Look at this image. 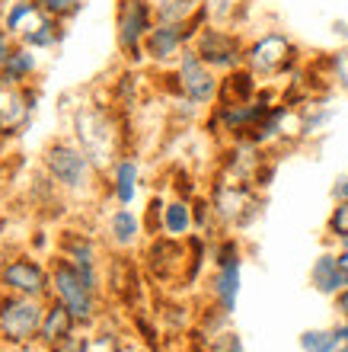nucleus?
Segmentation results:
<instances>
[{"mask_svg":"<svg viewBox=\"0 0 348 352\" xmlns=\"http://www.w3.org/2000/svg\"><path fill=\"white\" fill-rule=\"evenodd\" d=\"M71 138L80 144L90 160L106 173L119 157L128 154L131 135H128V116L115 109L109 100H90L73 106L71 112Z\"/></svg>","mask_w":348,"mask_h":352,"instance_id":"obj_1","label":"nucleus"},{"mask_svg":"<svg viewBox=\"0 0 348 352\" xmlns=\"http://www.w3.org/2000/svg\"><path fill=\"white\" fill-rule=\"evenodd\" d=\"M42 173L51 179L55 189L67 195L93 192L102 179V170L90 160V154L73 138H58L42 151Z\"/></svg>","mask_w":348,"mask_h":352,"instance_id":"obj_2","label":"nucleus"},{"mask_svg":"<svg viewBox=\"0 0 348 352\" xmlns=\"http://www.w3.org/2000/svg\"><path fill=\"white\" fill-rule=\"evenodd\" d=\"M163 80H166V90L173 93V100L192 102V106H198L202 112L218 102L220 74L211 65H205L202 55H198L192 45L179 55V61H176L173 67H166Z\"/></svg>","mask_w":348,"mask_h":352,"instance_id":"obj_3","label":"nucleus"},{"mask_svg":"<svg viewBox=\"0 0 348 352\" xmlns=\"http://www.w3.org/2000/svg\"><path fill=\"white\" fill-rule=\"evenodd\" d=\"M243 65L262 84H275V80L294 74L301 67V48H297V42L288 32L268 29V32H259L256 38L246 42V61Z\"/></svg>","mask_w":348,"mask_h":352,"instance_id":"obj_4","label":"nucleus"},{"mask_svg":"<svg viewBox=\"0 0 348 352\" xmlns=\"http://www.w3.org/2000/svg\"><path fill=\"white\" fill-rule=\"evenodd\" d=\"M51 298H58L61 305L73 314V320L80 324V330H93L100 320V292H93L83 276L77 272L71 260L58 256L51 263Z\"/></svg>","mask_w":348,"mask_h":352,"instance_id":"obj_5","label":"nucleus"},{"mask_svg":"<svg viewBox=\"0 0 348 352\" xmlns=\"http://www.w3.org/2000/svg\"><path fill=\"white\" fill-rule=\"evenodd\" d=\"M45 298L0 292V340L7 346L38 343V330L45 320Z\"/></svg>","mask_w":348,"mask_h":352,"instance_id":"obj_6","label":"nucleus"},{"mask_svg":"<svg viewBox=\"0 0 348 352\" xmlns=\"http://www.w3.org/2000/svg\"><path fill=\"white\" fill-rule=\"evenodd\" d=\"M156 26L154 0H119L115 7V45L128 67L144 65V38Z\"/></svg>","mask_w":348,"mask_h":352,"instance_id":"obj_7","label":"nucleus"},{"mask_svg":"<svg viewBox=\"0 0 348 352\" xmlns=\"http://www.w3.org/2000/svg\"><path fill=\"white\" fill-rule=\"evenodd\" d=\"M211 205H214V214H218L220 228H246L253 218L262 208V199H259V189L253 183H243V179H233V176H218V183L211 186Z\"/></svg>","mask_w":348,"mask_h":352,"instance_id":"obj_8","label":"nucleus"},{"mask_svg":"<svg viewBox=\"0 0 348 352\" xmlns=\"http://www.w3.org/2000/svg\"><path fill=\"white\" fill-rule=\"evenodd\" d=\"M189 250H192L189 237L179 241V237H170V234H156V237L147 241L144 269L160 285H189V266H192Z\"/></svg>","mask_w":348,"mask_h":352,"instance_id":"obj_9","label":"nucleus"},{"mask_svg":"<svg viewBox=\"0 0 348 352\" xmlns=\"http://www.w3.org/2000/svg\"><path fill=\"white\" fill-rule=\"evenodd\" d=\"M192 48L218 74H230V71L243 67V61H246V38L240 36L237 29L218 26V23H205L195 32Z\"/></svg>","mask_w":348,"mask_h":352,"instance_id":"obj_10","label":"nucleus"},{"mask_svg":"<svg viewBox=\"0 0 348 352\" xmlns=\"http://www.w3.org/2000/svg\"><path fill=\"white\" fill-rule=\"evenodd\" d=\"M211 256H214L211 298H214V305H218L224 314H233V311H237V298H240V276H243L240 243L233 241V237H224V241L211 250Z\"/></svg>","mask_w":348,"mask_h":352,"instance_id":"obj_11","label":"nucleus"},{"mask_svg":"<svg viewBox=\"0 0 348 352\" xmlns=\"http://www.w3.org/2000/svg\"><path fill=\"white\" fill-rule=\"evenodd\" d=\"M0 292L13 295H32V298H51V269H45L36 256L16 253L3 256L0 263Z\"/></svg>","mask_w":348,"mask_h":352,"instance_id":"obj_12","label":"nucleus"},{"mask_svg":"<svg viewBox=\"0 0 348 352\" xmlns=\"http://www.w3.org/2000/svg\"><path fill=\"white\" fill-rule=\"evenodd\" d=\"M36 84H3L0 80V138H16L29 129L32 112L38 106Z\"/></svg>","mask_w":348,"mask_h":352,"instance_id":"obj_13","label":"nucleus"},{"mask_svg":"<svg viewBox=\"0 0 348 352\" xmlns=\"http://www.w3.org/2000/svg\"><path fill=\"white\" fill-rule=\"evenodd\" d=\"M195 29L192 26H173V23H156L144 38V61L156 71H166L179 61L185 48L192 45Z\"/></svg>","mask_w":348,"mask_h":352,"instance_id":"obj_14","label":"nucleus"},{"mask_svg":"<svg viewBox=\"0 0 348 352\" xmlns=\"http://www.w3.org/2000/svg\"><path fill=\"white\" fill-rule=\"evenodd\" d=\"M106 282H109V292L119 298L125 307L138 311V298H141V272L138 263L131 260L125 250H119L109 260V269H106Z\"/></svg>","mask_w":348,"mask_h":352,"instance_id":"obj_15","label":"nucleus"},{"mask_svg":"<svg viewBox=\"0 0 348 352\" xmlns=\"http://www.w3.org/2000/svg\"><path fill=\"white\" fill-rule=\"evenodd\" d=\"M156 23H173V26H192L195 32L211 23V3L205 0H154Z\"/></svg>","mask_w":348,"mask_h":352,"instance_id":"obj_16","label":"nucleus"},{"mask_svg":"<svg viewBox=\"0 0 348 352\" xmlns=\"http://www.w3.org/2000/svg\"><path fill=\"white\" fill-rule=\"evenodd\" d=\"M141 189V160L135 154H125L109 167V192L119 205H131Z\"/></svg>","mask_w":348,"mask_h":352,"instance_id":"obj_17","label":"nucleus"},{"mask_svg":"<svg viewBox=\"0 0 348 352\" xmlns=\"http://www.w3.org/2000/svg\"><path fill=\"white\" fill-rule=\"evenodd\" d=\"M77 330H80V324L73 320L71 311H67L58 298H48L45 320H42V330H38V346L51 349V346H58V343H65V340H71V336H77Z\"/></svg>","mask_w":348,"mask_h":352,"instance_id":"obj_18","label":"nucleus"},{"mask_svg":"<svg viewBox=\"0 0 348 352\" xmlns=\"http://www.w3.org/2000/svg\"><path fill=\"white\" fill-rule=\"evenodd\" d=\"M310 285L316 288L320 295H329V298H336L342 288L348 285V272L342 269L339 253L323 250L320 256L313 260V266H310Z\"/></svg>","mask_w":348,"mask_h":352,"instance_id":"obj_19","label":"nucleus"},{"mask_svg":"<svg viewBox=\"0 0 348 352\" xmlns=\"http://www.w3.org/2000/svg\"><path fill=\"white\" fill-rule=\"evenodd\" d=\"M141 234H144V221L131 212L128 205H119V208L109 214V241L115 250H125V253L135 250L141 241Z\"/></svg>","mask_w":348,"mask_h":352,"instance_id":"obj_20","label":"nucleus"},{"mask_svg":"<svg viewBox=\"0 0 348 352\" xmlns=\"http://www.w3.org/2000/svg\"><path fill=\"white\" fill-rule=\"evenodd\" d=\"M67 23H61V19H55V16H48V13H42V16L32 23V26L19 36V42L23 45H29V48H36V52H55L61 42H65V36H67Z\"/></svg>","mask_w":348,"mask_h":352,"instance_id":"obj_21","label":"nucleus"},{"mask_svg":"<svg viewBox=\"0 0 348 352\" xmlns=\"http://www.w3.org/2000/svg\"><path fill=\"white\" fill-rule=\"evenodd\" d=\"M259 90H262V80H259L246 65L230 71V74H220V93H218V102H246V100H256Z\"/></svg>","mask_w":348,"mask_h":352,"instance_id":"obj_22","label":"nucleus"},{"mask_svg":"<svg viewBox=\"0 0 348 352\" xmlns=\"http://www.w3.org/2000/svg\"><path fill=\"white\" fill-rule=\"evenodd\" d=\"M36 74H38V52L16 42V48L7 58V65L0 67V80L3 84H36Z\"/></svg>","mask_w":348,"mask_h":352,"instance_id":"obj_23","label":"nucleus"},{"mask_svg":"<svg viewBox=\"0 0 348 352\" xmlns=\"http://www.w3.org/2000/svg\"><path fill=\"white\" fill-rule=\"evenodd\" d=\"M192 231H195L192 199H185V195H176V199H170V202L163 205V234L185 241V237H189Z\"/></svg>","mask_w":348,"mask_h":352,"instance_id":"obj_24","label":"nucleus"},{"mask_svg":"<svg viewBox=\"0 0 348 352\" xmlns=\"http://www.w3.org/2000/svg\"><path fill=\"white\" fill-rule=\"evenodd\" d=\"M38 16H42V10H38L36 0H10L7 7H3V13H0V26L19 42V36H23Z\"/></svg>","mask_w":348,"mask_h":352,"instance_id":"obj_25","label":"nucleus"},{"mask_svg":"<svg viewBox=\"0 0 348 352\" xmlns=\"http://www.w3.org/2000/svg\"><path fill=\"white\" fill-rule=\"evenodd\" d=\"M58 256H65V260L77 263V266H100V250H96V243H93L86 234H77V231L61 234Z\"/></svg>","mask_w":348,"mask_h":352,"instance_id":"obj_26","label":"nucleus"},{"mask_svg":"<svg viewBox=\"0 0 348 352\" xmlns=\"http://www.w3.org/2000/svg\"><path fill=\"white\" fill-rule=\"evenodd\" d=\"M342 346L339 330H303L301 333V349L303 352H336Z\"/></svg>","mask_w":348,"mask_h":352,"instance_id":"obj_27","label":"nucleus"},{"mask_svg":"<svg viewBox=\"0 0 348 352\" xmlns=\"http://www.w3.org/2000/svg\"><path fill=\"white\" fill-rule=\"evenodd\" d=\"M36 3L42 13L61 19V23H71V19L80 16L83 7H86V0H36Z\"/></svg>","mask_w":348,"mask_h":352,"instance_id":"obj_28","label":"nucleus"},{"mask_svg":"<svg viewBox=\"0 0 348 352\" xmlns=\"http://www.w3.org/2000/svg\"><path fill=\"white\" fill-rule=\"evenodd\" d=\"M83 352H121V340L115 330H93L83 336Z\"/></svg>","mask_w":348,"mask_h":352,"instance_id":"obj_29","label":"nucleus"},{"mask_svg":"<svg viewBox=\"0 0 348 352\" xmlns=\"http://www.w3.org/2000/svg\"><path fill=\"white\" fill-rule=\"evenodd\" d=\"M326 234H329L332 243L348 234V202H336V205H332L329 218H326Z\"/></svg>","mask_w":348,"mask_h":352,"instance_id":"obj_30","label":"nucleus"},{"mask_svg":"<svg viewBox=\"0 0 348 352\" xmlns=\"http://www.w3.org/2000/svg\"><path fill=\"white\" fill-rule=\"evenodd\" d=\"M211 352H246V349H243V340L237 333H220L211 340Z\"/></svg>","mask_w":348,"mask_h":352,"instance_id":"obj_31","label":"nucleus"},{"mask_svg":"<svg viewBox=\"0 0 348 352\" xmlns=\"http://www.w3.org/2000/svg\"><path fill=\"white\" fill-rule=\"evenodd\" d=\"M13 48H16V38H13L7 29L0 26V67L7 65V58H10V52H13Z\"/></svg>","mask_w":348,"mask_h":352,"instance_id":"obj_32","label":"nucleus"},{"mask_svg":"<svg viewBox=\"0 0 348 352\" xmlns=\"http://www.w3.org/2000/svg\"><path fill=\"white\" fill-rule=\"evenodd\" d=\"M332 202H348V173L336 176V183H332Z\"/></svg>","mask_w":348,"mask_h":352,"instance_id":"obj_33","label":"nucleus"},{"mask_svg":"<svg viewBox=\"0 0 348 352\" xmlns=\"http://www.w3.org/2000/svg\"><path fill=\"white\" fill-rule=\"evenodd\" d=\"M45 352H83V336L77 333V336H71V340H65V343H58V346H51V349H45Z\"/></svg>","mask_w":348,"mask_h":352,"instance_id":"obj_34","label":"nucleus"},{"mask_svg":"<svg viewBox=\"0 0 348 352\" xmlns=\"http://www.w3.org/2000/svg\"><path fill=\"white\" fill-rule=\"evenodd\" d=\"M336 311H339V317H348V285L336 295Z\"/></svg>","mask_w":348,"mask_h":352,"instance_id":"obj_35","label":"nucleus"},{"mask_svg":"<svg viewBox=\"0 0 348 352\" xmlns=\"http://www.w3.org/2000/svg\"><path fill=\"white\" fill-rule=\"evenodd\" d=\"M121 352H156V349L147 343H131V346H121Z\"/></svg>","mask_w":348,"mask_h":352,"instance_id":"obj_36","label":"nucleus"},{"mask_svg":"<svg viewBox=\"0 0 348 352\" xmlns=\"http://www.w3.org/2000/svg\"><path fill=\"white\" fill-rule=\"evenodd\" d=\"M339 330V336H342V343H348V317H342V324L336 327Z\"/></svg>","mask_w":348,"mask_h":352,"instance_id":"obj_37","label":"nucleus"},{"mask_svg":"<svg viewBox=\"0 0 348 352\" xmlns=\"http://www.w3.org/2000/svg\"><path fill=\"white\" fill-rule=\"evenodd\" d=\"M336 253H339V263H342V269H345V272H348V250H336Z\"/></svg>","mask_w":348,"mask_h":352,"instance_id":"obj_38","label":"nucleus"},{"mask_svg":"<svg viewBox=\"0 0 348 352\" xmlns=\"http://www.w3.org/2000/svg\"><path fill=\"white\" fill-rule=\"evenodd\" d=\"M336 247H339V250H348V234H345V237H339V241H336Z\"/></svg>","mask_w":348,"mask_h":352,"instance_id":"obj_39","label":"nucleus"},{"mask_svg":"<svg viewBox=\"0 0 348 352\" xmlns=\"http://www.w3.org/2000/svg\"><path fill=\"white\" fill-rule=\"evenodd\" d=\"M10 352H26V346H13V349H10Z\"/></svg>","mask_w":348,"mask_h":352,"instance_id":"obj_40","label":"nucleus"},{"mask_svg":"<svg viewBox=\"0 0 348 352\" xmlns=\"http://www.w3.org/2000/svg\"><path fill=\"white\" fill-rule=\"evenodd\" d=\"M336 352H348V343H342V346H339V349H336Z\"/></svg>","mask_w":348,"mask_h":352,"instance_id":"obj_41","label":"nucleus"},{"mask_svg":"<svg viewBox=\"0 0 348 352\" xmlns=\"http://www.w3.org/2000/svg\"><path fill=\"white\" fill-rule=\"evenodd\" d=\"M0 263H3V250H0Z\"/></svg>","mask_w":348,"mask_h":352,"instance_id":"obj_42","label":"nucleus"}]
</instances>
